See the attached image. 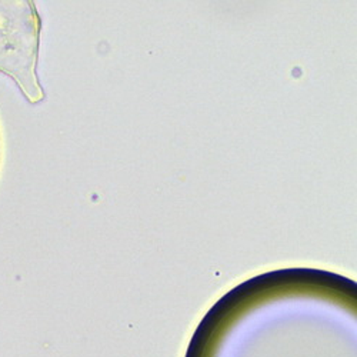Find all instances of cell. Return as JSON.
Returning <instances> with one entry per match:
<instances>
[]
</instances>
